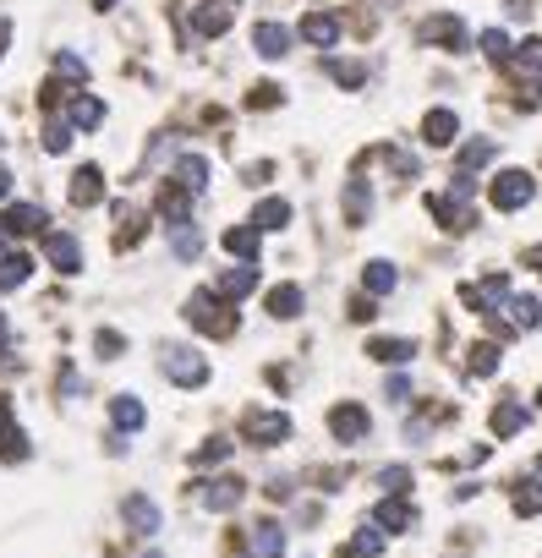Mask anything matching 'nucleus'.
I'll list each match as a JSON object with an SVG mask.
<instances>
[{
  "instance_id": "obj_1",
  "label": "nucleus",
  "mask_w": 542,
  "mask_h": 558,
  "mask_svg": "<svg viewBox=\"0 0 542 558\" xmlns=\"http://www.w3.org/2000/svg\"><path fill=\"white\" fill-rule=\"evenodd\" d=\"M159 367H165V378L181 383V389L209 378V362H203L198 351H187V345H165V351H159Z\"/></svg>"
},
{
  "instance_id": "obj_2",
  "label": "nucleus",
  "mask_w": 542,
  "mask_h": 558,
  "mask_svg": "<svg viewBox=\"0 0 542 558\" xmlns=\"http://www.w3.org/2000/svg\"><path fill=\"white\" fill-rule=\"evenodd\" d=\"M537 192V181L526 176V170H504L499 181H493V208H526Z\"/></svg>"
},
{
  "instance_id": "obj_3",
  "label": "nucleus",
  "mask_w": 542,
  "mask_h": 558,
  "mask_svg": "<svg viewBox=\"0 0 542 558\" xmlns=\"http://www.w3.org/2000/svg\"><path fill=\"white\" fill-rule=\"evenodd\" d=\"M121 515H126V526L137 531V537H159V526H165V515H159V504L154 498H143V493H132L121 504Z\"/></svg>"
},
{
  "instance_id": "obj_4",
  "label": "nucleus",
  "mask_w": 542,
  "mask_h": 558,
  "mask_svg": "<svg viewBox=\"0 0 542 558\" xmlns=\"http://www.w3.org/2000/svg\"><path fill=\"white\" fill-rule=\"evenodd\" d=\"M285 433H291V416H285V411H258V416H247V438H252L258 449L280 444Z\"/></svg>"
},
{
  "instance_id": "obj_5",
  "label": "nucleus",
  "mask_w": 542,
  "mask_h": 558,
  "mask_svg": "<svg viewBox=\"0 0 542 558\" xmlns=\"http://www.w3.org/2000/svg\"><path fill=\"white\" fill-rule=\"evenodd\" d=\"M219 296L214 290H203V296H192L187 301V323H198V329H209V334H230V318H219Z\"/></svg>"
},
{
  "instance_id": "obj_6",
  "label": "nucleus",
  "mask_w": 542,
  "mask_h": 558,
  "mask_svg": "<svg viewBox=\"0 0 542 558\" xmlns=\"http://www.w3.org/2000/svg\"><path fill=\"white\" fill-rule=\"evenodd\" d=\"M198 504H203V509H214V515H225V509H236V504H241V482H236V476H214V482H203Z\"/></svg>"
},
{
  "instance_id": "obj_7",
  "label": "nucleus",
  "mask_w": 542,
  "mask_h": 558,
  "mask_svg": "<svg viewBox=\"0 0 542 558\" xmlns=\"http://www.w3.org/2000/svg\"><path fill=\"white\" fill-rule=\"evenodd\" d=\"M422 137H428L433 148H449V143H455V137H460V115L438 104V110H428V115H422Z\"/></svg>"
},
{
  "instance_id": "obj_8",
  "label": "nucleus",
  "mask_w": 542,
  "mask_h": 558,
  "mask_svg": "<svg viewBox=\"0 0 542 558\" xmlns=\"http://www.w3.org/2000/svg\"><path fill=\"white\" fill-rule=\"evenodd\" d=\"M329 427H334V438H340V444H362V438H367V427H373V422H367V411H362V405H340V411L329 416Z\"/></svg>"
},
{
  "instance_id": "obj_9",
  "label": "nucleus",
  "mask_w": 542,
  "mask_h": 558,
  "mask_svg": "<svg viewBox=\"0 0 542 558\" xmlns=\"http://www.w3.org/2000/svg\"><path fill=\"white\" fill-rule=\"evenodd\" d=\"M302 39L318 44V50H334V39H340V17H334V11H307V17H302Z\"/></svg>"
},
{
  "instance_id": "obj_10",
  "label": "nucleus",
  "mask_w": 542,
  "mask_h": 558,
  "mask_svg": "<svg viewBox=\"0 0 542 558\" xmlns=\"http://www.w3.org/2000/svg\"><path fill=\"white\" fill-rule=\"evenodd\" d=\"M44 252H50V263L61 274H77V269H83V247H77V236H66V230H55V236L44 241Z\"/></svg>"
},
{
  "instance_id": "obj_11",
  "label": "nucleus",
  "mask_w": 542,
  "mask_h": 558,
  "mask_svg": "<svg viewBox=\"0 0 542 558\" xmlns=\"http://www.w3.org/2000/svg\"><path fill=\"white\" fill-rule=\"evenodd\" d=\"M0 230H6V236H33V230H44V208L11 203L6 214H0Z\"/></svg>"
},
{
  "instance_id": "obj_12",
  "label": "nucleus",
  "mask_w": 542,
  "mask_h": 558,
  "mask_svg": "<svg viewBox=\"0 0 542 558\" xmlns=\"http://www.w3.org/2000/svg\"><path fill=\"white\" fill-rule=\"evenodd\" d=\"M252 44H258L263 61H280V55L291 50V28H280V22H258V28H252Z\"/></svg>"
},
{
  "instance_id": "obj_13",
  "label": "nucleus",
  "mask_w": 542,
  "mask_h": 558,
  "mask_svg": "<svg viewBox=\"0 0 542 558\" xmlns=\"http://www.w3.org/2000/svg\"><path fill=\"white\" fill-rule=\"evenodd\" d=\"M110 422L121 427V433H137V427L148 422L143 400H137V394H115V400H110Z\"/></svg>"
},
{
  "instance_id": "obj_14",
  "label": "nucleus",
  "mask_w": 542,
  "mask_h": 558,
  "mask_svg": "<svg viewBox=\"0 0 542 558\" xmlns=\"http://www.w3.org/2000/svg\"><path fill=\"white\" fill-rule=\"evenodd\" d=\"M99 197H105V181H99L94 165H83V170L72 176V203H77V208H94Z\"/></svg>"
},
{
  "instance_id": "obj_15",
  "label": "nucleus",
  "mask_w": 542,
  "mask_h": 558,
  "mask_svg": "<svg viewBox=\"0 0 542 558\" xmlns=\"http://www.w3.org/2000/svg\"><path fill=\"white\" fill-rule=\"evenodd\" d=\"M225 252H230V258H241V263H252V258H258V225H230L225 230Z\"/></svg>"
},
{
  "instance_id": "obj_16",
  "label": "nucleus",
  "mask_w": 542,
  "mask_h": 558,
  "mask_svg": "<svg viewBox=\"0 0 542 558\" xmlns=\"http://www.w3.org/2000/svg\"><path fill=\"white\" fill-rule=\"evenodd\" d=\"M422 39H438V44H449V50H460L466 44V28H460V17H433V22H422Z\"/></svg>"
},
{
  "instance_id": "obj_17",
  "label": "nucleus",
  "mask_w": 542,
  "mask_h": 558,
  "mask_svg": "<svg viewBox=\"0 0 542 558\" xmlns=\"http://www.w3.org/2000/svg\"><path fill=\"white\" fill-rule=\"evenodd\" d=\"M252 225L258 230H285L291 225V203H285V197H263L258 214H252Z\"/></svg>"
},
{
  "instance_id": "obj_18",
  "label": "nucleus",
  "mask_w": 542,
  "mask_h": 558,
  "mask_svg": "<svg viewBox=\"0 0 542 558\" xmlns=\"http://www.w3.org/2000/svg\"><path fill=\"white\" fill-rule=\"evenodd\" d=\"M170 252H176L181 263L203 252V236H198V225H192V219H187V225H170Z\"/></svg>"
},
{
  "instance_id": "obj_19",
  "label": "nucleus",
  "mask_w": 542,
  "mask_h": 558,
  "mask_svg": "<svg viewBox=\"0 0 542 558\" xmlns=\"http://www.w3.org/2000/svg\"><path fill=\"white\" fill-rule=\"evenodd\" d=\"M176 186H187V192H203V186H209V159L187 154V159L176 165Z\"/></svg>"
},
{
  "instance_id": "obj_20",
  "label": "nucleus",
  "mask_w": 542,
  "mask_h": 558,
  "mask_svg": "<svg viewBox=\"0 0 542 558\" xmlns=\"http://www.w3.org/2000/svg\"><path fill=\"white\" fill-rule=\"evenodd\" d=\"M252 553H258V558H280L285 553V531L269 526V520H263V526H252Z\"/></svg>"
},
{
  "instance_id": "obj_21",
  "label": "nucleus",
  "mask_w": 542,
  "mask_h": 558,
  "mask_svg": "<svg viewBox=\"0 0 542 558\" xmlns=\"http://www.w3.org/2000/svg\"><path fill=\"white\" fill-rule=\"evenodd\" d=\"M269 312H274V318H302V290H296V285H274L269 290Z\"/></svg>"
},
{
  "instance_id": "obj_22",
  "label": "nucleus",
  "mask_w": 542,
  "mask_h": 558,
  "mask_svg": "<svg viewBox=\"0 0 542 558\" xmlns=\"http://www.w3.org/2000/svg\"><path fill=\"white\" fill-rule=\"evenodd\" d=\"M362 290H373V296H389V290H395V263H367L362 269Z\"/></svg>"
},
{
  "instance_id": "obj_23",
  "label": "nucleus",
  "mask_w": 542,
  "mask_h": 558,
  "mask_svg": "<svg viewBox=\"0 0 542 558\" xmlns=\"http://www.w3.org/2000/svg\"><path fill=\"white\" fill-rule=\"evenodd\" d=\"M258 285V269H230V274H219V296H247V290Z\"/></svg>"
},
{
  "instance_id": "obj_24",
  "label": "nucleus",
  "mask_w": 542,
  "mask_h": 558,
  "mask_svg": "<svg viewBox=\"0 0 542 558\" xmlns=\"http://www.w3.org/2000/svg\"><path fill=\"white\" fill-rule=\"evenodd\" d=\"M521 427H526V411H521V405H510V400H504L499 411H493V433H499V438L521 433Z\"/></svg>"
},
{
  "instance_id": "obj_25",
  "label": "nucleus",
  "mask_w": 542,
  "mask_h": 558,
  "mask_svg": "<svg viewBox=\"0 0 542 558\" xmlns=\"http://www.w3.org/2000/svg\"><path fill=\"white\" fill-rule=\"evenodd\" d=\"M373 526H395L400 531V526H411V509L400 504V498H384V504L373 509Z\"/></svg>"
},
{
  "instance_id": "obj_26",
  "label": "nucleus",
  "mask_w": 542,
  "mask_h": 558,
  "mask_svg": "<svg viewBox=\"0 0 542 558\" xmlns=\"http://www.w3.org/2000/svg\"><path fill=\"white\" fill-rule=\"evenodd\" d=\"M28 269H33V263L22 258V252H6V258H0V290L22 285V279H28Z\"/></svg>"
},
{
  "instance_id": "obj_27",
  "label": "nucleus",
  "mask_w": 542,
  "mask_h": 558,
  "mask_svg": "<svg viewBox=\"0 0 542 558\" xmlns=\"http://www.w3.org/2000/svg\"><path fill=\"white\" fill-rule=\"evenodd\" d=\"M367 208H373V192H367L362 181H351V186H345V214H351V225H362Z\"/></svg>"
},
{
  "instance_id": "obj_28",
  "label": "nucleus",
  "mask_w": 542,
  "mask_h": 558,
  "mask_svg": "<svg viewBox=\"0 0 542 558\" xmlns=\"http://www.w3.org/2000/svg\"><path fill=\"white\" fill-rule=\"evenodd\" d=\"M225 28H230V6H219V0H214V6L198 11V33H225Z\"/></svg>"
},
{
  "instance_id": "obj_29",
  "label": "nucleus",
  "mask_w": 542,
  "mask_h": 558,
  "mask_svg": "<svg viewBox=\"0 0 542 558\" xmlns=\"http://www.w3.org/2000/svg\"><path fill=\"white\" fill-rule=\"evenodd\" d=\"M510 312H515V329H537V323H542V301L537 296H521Z\"/></svg>"
},
{
  "instance_id": "obj_30",
  "label": "nucleus",
  "mask_w": 542,
  "mask_h": 558,
  "mask_svg": "<svg viewBox=\"0 0 542 558\" xmlns=\"http://www.w3.org/2000/svg\"><path fill=\"white\" fill-rule=\"evenodd\" d=\"M488 159H493V143H488V137H477V143L460 148V170H477V165H488Z\"/></svg>"
},
{
  "instance_id": "obj_31",
  "label": "nucleus",
  "mask_w": 542,
  "mask_h": 558,
  "mask_svg": "<svg viewBox=\"0 0 542 558\" xmlns=\"http://www.w3.org/2000/svg\"><path fill=\"white\" fill-rule=\"evenodd\" d=\"M72 121L77 126H99V121H105V104H99V99H72Z\"/></svg>"
},
{
  "instance_id": "obj_32",
  "label": "nucleus",
  "mask_w": 542,
  "mask_h": 558,
  "mask_svg": "<svg viewBox=\"0 0 542 558\" xmlns=\"http://www.w3.org/2000/svg\"><path fill=\"white\" fill-rule=\"evenodd\" d=\"M367 351H373L378 362H406V356H411V345H406V340H373Z\"/></svg>"
},
{
  "instance_id": "obj_33",
  "label": "nucleus",
  "mask_w": 542,
  "mask_h": 558,
  "mask_svg": "<svg viewBox=\"0 0 542 558\" xmlns=\"http://www.w3.org/2000/svg\"><path fill=\"white\" fill-rule=\"evenodd\" d=\"M482 50H488L493 61H510V33H504V28H488V33H482Z\"/></svg>"
},
{
  "instance_id": "obj_34",
  "label": "nucleus",
  "mask_w": 542,
  "mask_h": 558,
  "mask_svg": "<svg viewBox=\"0 0 542 558\" xmlns=\"http://www.w3.org/2000/svg\"><path fill=\"white\" fill-rule=\"evenodd\" d=\"M44 148H50V154H66V148H72V126H66V121H50V132H44Z\"/></svg>"
},
{
  "instance_id": "obj_35",
  "label": "nucleus",
  "mask_w": 542,
  "mask_h": 558,
  "mask_svg": "<svg viewBox=\"0 0 542 558\" xmlns=\"http://www.w3.org/2000/svg\"><path fill=\"white\" fill-rule=\"evenodd\" d=\"M493 367H499V351H493V345H477V351H471V372H477V378H488Z\"/></svg>"
},
{
  "instance_id": "obj_36",
  "label": "nucleus",
  "mask_w": 542,
  "mask_h": 558,
  "mask_svg": "<svg viewBox=\"0 0 542 558\" xmlns=\"http://www.w3.org/2000/svg\"><path fill=\"white\" fill-rule=\"evenodd\" d=\"M406 482H411V471H406V465H389V471H378V487H384V493H400Z\"/></svg>"
},
{
  "instance_id": "obj_37",
  "label": "nucleus",
  "mask_w": 542,
  "mask_h": 558,
  "mask_svg": "<svg viewBox=\"0 0 542 558\" xmlns=\"http://www.w3.org/2000/svg\"><path fill=\"white\" fill-rule=\"evenodd\" d=\"M225 455H230V438H209V444L198 449V465H219Z\"/></svg>"
},
{
  "instance_id": "obj_38",
  "label": "nucleus",
  "mask_w": 542,
  "mask_h": 558,
  "mask_svg": "<svg viewBox=\"0 0 542 558\" xmlns=\"http://www.w3.org/2000/svg\"><path fill=\"white\" fill-rule=\"evenodd\" d=\"M94 345H99V356H121V345H126V340H121L115 329H99V334H94Z\"/></svg>"
},
{
  "instance_id": "obj_39",
  "label": "nucleus",
  "mask_w": 542,
  "mask_h": 558,
  "mask_svg": "<svg viewBox=\"0 0 542 558\" xmlns=\"http://www.w3.org/2000/svg\"><path fill=\"white\" fill-rule=\"evenodd\" d=\"M384 548V537H378V526H362L356 531V553H378Z\"/></svg>"
},
{
  "instance_id": "obj_40",
  "label": "nucleus",
  "mask_w": 542,
  "mask_h": 558,
  "mask_svg": "<svg viewBox=\"0 0 542 558\" xmlns=\"http://www.w3.org/2000/svg\"><path fill=\"white\" fill-rule=\"evenodd\" d=\"M0 444H6V449H0L6 460H22V455H28V438H22V433H6Z\"/></svg>"
},
{
  "instance_id": "obj_41",
  "label": "nucleus",
  "mask_w": 542,
  "mask_h": 558,
  "mask_svg": "<svg viewBox=\"0 0 542 558\" xmlns=\"http://www.w3.org/2000/svg\"><path fill=\"white\" fill-rule=\"evenodd\" d=\"M55 72H66V77H88V66L77 61V55H55Z\"/></svg>"
},
{
  "instance_id": "obj_42",
  "label": "nucleus",
  "mask_w": 542,
  "mask_h": 558,
  "mask_svg": "<svg viewBox=\"0 0 542 558\" xmlns=\"http://www.w3.org/2000/svg\"><path fill=\"white\" fill-rule=\"evenodd\" d=\"M521 66H526V72H542V39H532L521 50Z\"/></svg>"
},
{
  "instance_id": "obj_43",
  "label": "nucleus",
  "mask_w": 542,
  "mask_h": 558,
  "mask_svg": "<svg viewBox=\"0 0 542 558\" xmlns=\"http://www.w3.org/2000/svg\"><path fill=\"white\" fill-rule=\"evenodd\" d=\"M329 72L340 77V83H362V66H351V61H334Z\"/></svg>"
},
{
  "instance_id": "obj_44",
  "label": "nucleus",
  "mask_w": 542,
  "mask_h": 558,
  "mask_svg": "<svg viewBox=\"0 0 542 558\" xmlns=\"http://www.w3.org/2000/svg\"><path fill=\"white\" fill-rule=\"evenodd\" d=\"M6 39H11V22H0V55H6Z\"/></svg>"
},
{
  "instance_id": "obj_45",
  "label": "nucleus",
  "mask_w": 542,
  "mask_h": 558,
  "mask_svg": "<svg viewBox=\"0 0 542 558\" xmlns=\"http://www.w3.org/2000/svg\"><path fill=\"white\" fill-rule=\"evenodd\" d=\"M11 192V176H6V170H0V197H6Z\"/></svg>"
},
{
  "instance_id": "obj_46",
  "label": "nucleus",
  "mask_w": 542,
  "mask_h": 558,
  "mask_svg": "<svg viewBox=\"0 0 542 558\" xmlns=\"http://www.w3.org/2000/svg\"><path fill=\"white\" fill-rule=\"evenodd\" d=\"M94 6H99V11H110V6H115V0H94Z\"/></svg>"
},
{
  "instance_id": "obj_47",
  "label": "nucleus",
  "mask_w": 542,
  "mask_h": 558,
  "mask_svg": "<svg viewBox=\"0 0 542 558\" xmlns=\"http://www.w3.org/2000/svg\"><path fill=\"white\" fill-rule=\"evenodd\" d=\"M0 422H6V394H0Z\"/></svg>"
},
{
  "instance_id": "obj_48",
  "label": "nucleus",
  "mask_w": 542,
  "mask_h": 558,
  "mask_svg": "<svg viewBox=\"0 0 542 558\" xmlns=\"http://www.w3.org/2000/svg\"><path fill=\"white\" fill-rule=\"evenodd\" d=\"M537 471H542V460H537Z\"/></svg>"
},
{
  "instance_id": "obj_49",
  "label": "nucleus",
  "mask_w": 542,
  "mask_h": 558,
  "mask_svg": "<svg viewBox=\"0 0 542 558\" xmlns=\"http://www.w3.org/2000/svg\"><path fill=\"white\" fill-rule=\"evenodd\" d=\"M537 400H542V394H537Z\"/></svg>"
}]
</instances>
